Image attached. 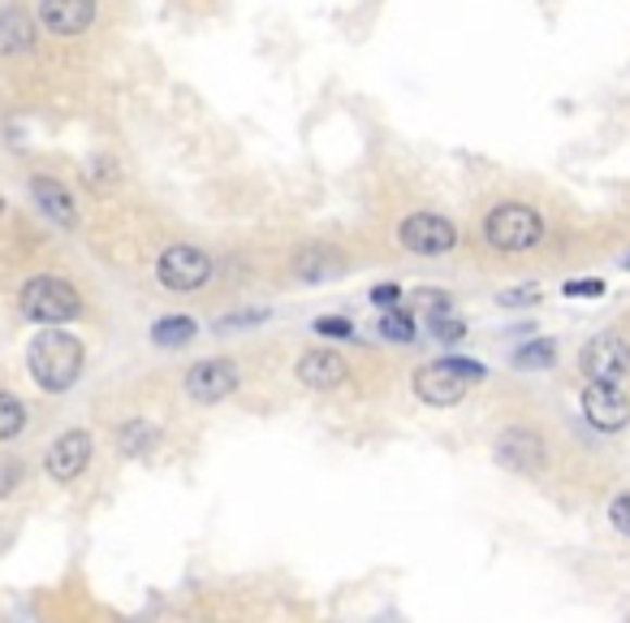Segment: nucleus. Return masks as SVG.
Returning a JSON list of instances; mask_svg holds the SVG:
<instances>
[{
  "label": "nucleus",
  "mask_w": 630,
  "mask_h": 623,
  "mask_svg": "<svg viewBox=\"0 0 630 623\" xmlns=\"http://www.w3.org/2000/svg\"><path fill=\"white\" fill-rule=\"evenodd\" d=\"M83 364H87V347H83L74 334H65L61 325L39 329V334L30 338V347H26V369H30L35 386H39L43 395H65V390H74V382L83 377Z\"/></svg>",
  "instance_id": "1"
},
{
  "label": "nucleus",
  "mask_w": 630,
  "mask_h": 623,
  "mask_svg": "<svg viewBox=\"0 0 630 623\" xmlns=\"http://www.w3.org/2000/svg\"><path fill=\"white\" fill-rule=\"evenodd\" d=\"M475 382H483V364L463 360V356L432 360V364L415 369V377H411L415 399L428 403V408H458V403L471 395Z\"/></svg>",
  "instance_id": "2"
},
{
  "label": "nucleus",
  "mask_w": 630,
  "mask_h": 623,
  "mask_svg": "<svg viewBox=\"0 0 630 623\" xmlns=\"http://www.w3.org/2000/svg\"><path fill=\"white\" fill-rule=\"evenodd\" d=\"M483 242L492 251H505V256L536 251L544 242V216H540V208L522 204V200L496 204L483 216Z\"/></svg>",
  "instance_id": "3"
},
{
  "label": "nucleus",
  "mask_w": 630,
  "mask_h": 623,
  "mask_svg": "<svg viewBox=\"0 0 630 623\" xmlns=\"http://www.w3.org/2000/svg\"><path fill=\"white\" fill-rule=\"evenodd\" d=\"M17 308L35 325H65V321L83 316V295L65 277H56V273H35L17 290Z\"/></svg>",
  "instance_id": "4"
},
{
  "label": "nucleus",
  "mask_w": 630,
  "mask_h": 623,
  "mask_svg": "<svg viewBox=\"0 0 630 623\" xmlns=\"http://www.w3.org/2000/svg\"><path fill=\"white\" fill-rule=\"evenodd\" d=\"M156 277L164 290H177V295L203 290L212 282V256L203 247H194V242H173V247L160 251Z\"/></svg>",
  "instance_id": "5"
},
{
  "label": "nucleus",
  "mask_w": 630,
  "mask_h": 623,
  "mask_svg": "<svg viewBox=\"0 0 630 623\" xmlns=\"http://www.w3.org/2000/svg\"><path fill=\"white\" fill-rule=\"evenodd\" d=\"M398 242H402L406 251H415V256H450V251L463 242V234H458V225H454L450 216H441V212H411V216L398 225Z\"/></svg>",
  "instance_id": "6"
},
{
  "label": "nucleus",
  "mask_w": 630,
  "mask_h": 623,
  "mask_svg": "<svg viewBox=\"0 0 630 623\" xmlns=\"http://www.w3.org/2000/svg\"><path fill=\"white\" fill-rule=\"evenodd\" d=\"M181 382H186V395H190L194 403L212 408V403H225V399L242 386V369H238L234 360H225V356H212V360L190 364Z\"/></svg>",
  "instance_id": "7"
},
{
  "label": "nucleus",
  "mask_w": 630,
  "mask_h": 623,
  "mask_svg": "<svg viewBox=\"0 0 630 623\" xmlns=\"http://www.w3.org/2000/svg\"><path fill=\"white\" fill-rule=\"evenodd\" d=\"M492 454H496L501 468H509V472H518V476H536V472H544V463H549V441H544L531 424H509V428L496 437Z\"/></svg>",
  "instance_id": "8"
},
{
  "label": "nucleus",
  "mask_w": 630,
  "mask_h": 623,
  "mask_svg": "<svg viewBox=\"0 0 630 623\" xmlns=\"http://www.w3.org/2000/svg\"><path fill=\"white\" fill-rule=\"evenodd\" d=\"M579 369L588 382H627L630 373V342L622 334L605 329L579 351Z\"/></svg>",
  "instance_id": "9"
},
{
  "label": "nucleus",
  "mask_w": 630,
  "mask_h": 623,
  "mask_svg": "<svg viewBox=\"0 0 630 623\" xmlns=\"http://www.w3.org/2000/svg\"><path fill=\"white\" fill-rule=\"evenodd\" d=\"M91 454H96L91 433H87V428H65V433L48 446V454H43V472H48L52 481L70 485V481H78V476L87 472Z\"/></svg>",
  "instance_id": "10"
},
{
  "label": "nucleus",
  "mask_w": 630,
  "mask_h": 623,
  "mask_svg": "<svg viewBox=\"0 0 630 623\" xmlns=\"http://www.w3.org/2000/svg\"><path fill=\"white\" fill-rule=\"evenodd\" d=\"M583 415L601 433H622L630 424V399L618 382H588L583 386Z\"/></svg>",
  "instance_id": "11"
},
{
  "label": "nucleus",
  "mask_w": 630,
  "mask_h": 623,
  "mask_svg": "<svg viewBox=\"0 0 630 623\" xmlns=\"http://www.w3.org/2000/svg\"><path fill=\"white\" fill-rule=\"evenodd\" d=\"M96 22V0H39V26L56 39L87 35Z\"/></svg>",
  "instance_id": "12"
},
{
  "label": "nucleus",
  "mask_w": 630,
  "mask_h": 623,
  "mask_svg": "<svg viewBox=\"0 0 630 623\" xmlns=\"http://www.w3.org/2000/svg\"><path fill=\"white\" fill-rule=\"evenodd\" d=\"M294 373H299V382L307 390H337L350 377V364L337 351H328V347H312V351L299 356V369Z\"/></svg>",
  "instance_id": "13"
},
{
  "label": "nucleus",
  "mask_w": 630,
  "mask_h": 623,
  "mask_svg": "<svg viewBox=\"0 0 630 623\" xmlns=\"http://www.w3.org/2000/svg\"><path fill=\"white\" fill-rule=\"evenodd\" d=\"M30 200H35V208L52 225H61V229H74L78 225V204H74V196H70L65 183H56V178H30Z\"/></svg>",
  "instance_id": "14"
},
{
  "label": "nucleus",
  "mask_w": 630,
  "mask_h": 623,
  "mask_svg": "<svg viewBox=\"0 0 630 623\" xmlns=\"http://www.w3.org/2000/svg\"><path fill=\"white\" fill-rule=\"evenodd\" d=\"M35 22L26 9L17 4H4L0 9V57H17V52H30L35 48Z\"/></svg>",
  "instance_id": "15"
},
{
  "label": "nucleus",
  "mask_w": 630,
  "mask_h": 623,
  "mask_svg": "<svg viewBox=\"0 0 630 623\" xmlns=\"http://www.w3.org/2000/svg\"><path fill=\"white\" fill-rule=\"evenodd\" d=\"M294 277H303V282H332V277H341V256L332 247H324V242H307L294 256Z\"/></svg>",
  "instance_id": "16"
},
{
  "label": "nucleus",
  "mask_w": 630,
  "mask_h": 623,
  "mask_svg": "<svg viewBox=\"0 0 630 623\" xmlns=\"http://www.w3.org/2000/svg\"><path fill=\"white\" fill-rule=\"evenodd\" d=\"M509 364L522 369V373H544V369L557 364V342L553 338H531V342L509 351Z\"/></svg>",
  "instance_id": "17"
},
{
  "label": "nucleus",
  "mask_w": 630,
  "mask_h": 623,
  "mask_svg": "<svg viewBox=\"0 0 630 623\" xmlns=\"http://www.w3.org/2000/svg\"><path fill=\"white\" fill-rule=\"evenodd\" d=\"M194 334H199V325H194L190 316H160L156 325H152V342H156L160 351H177V347H186Z\"/></svg>",
  "instance_id": "18"
},
{
  "label": "nucleus",
  "mask_w": 630,
  "mask_h": 623,
  "mask_svg": "<svg viewBox=\"0 0 630 623\" xmlns=\"http://www.w3.org/2000/svg\"><path fill=\"white\" fill-rule=\"evenodd\" d=\"M156 441H160L156 424H148V420H126L122 433H117V446L126 454H148V450H156Z\"/></svg>",
  "instance_id": "19"
},
{
  "label": "nucleus",
  "mask_w": 630,
  "mask_h": 623,
  "mask_svg": "<svg viewBox=\"0 0 630 623\" xmlns=\"http://www.w3.org/2000/svg\"><path fill=\"white\" fill-rule=\"evenodd\" d=\"M83 183H87L96 196H109V191L122 183V174H117V161H113V157H104V152H100V157H91V161L83 165Z\"/></svg>",
  "instance_id": "20"
},
{
  "label": "nucleus",
  "mask_w": 630,
  "mask_h": 623,
  "mask_svg": "<svg viewBox=\"0 0 630 623\" xmlns=\"http://www.w3.org/2000/svg\"><path fill=\"white\" fill-rule=\"evenodd\" d=\"M380 338H389V342H415L419 338V325H415L411 312H402L393 303V308H380Z\"/></svg>",
  "instance_id": "21"
},
{
  "label": "nucleus",
  "mask_w": 630,
  "mask_h": 623,
  "mask_svg": "<svg viewBox=\"0 0 630 623\" xmlns=\"http://www.w3.org/2000/svg\"><path fill=\"white\" fill-rule=\"evenodd\" d=\"M26 428V403L9 390H0V441H13Z\"/></svg>",
  "instance_id": "22"
},
{
  "label": "nucleus",
  "mask_w": 630,
  "mask_h": 623,
  "mask_svg": "<svg viewBox=\"0 0 630 623\" xmlns=\"http://www.w3.org/2000/svg\"><path fill=\"white\" fill-rule=\"evenodd\" d=\"M411 308L415 312H428V316H441V312H454V295L441 290V286H419L411 295Z\"/></svg>",
  "instance_id": "23"
},
{
  "label": "nucleus",
  "mask_w": 630,
  "mask_h": 623,
  "mask_svg": "<svg viewBox=\"0 0 630 623\" xmlns=\"http://www.w3.org/2000/svg\"><path fill=\"white\" fill-rule=\"evenodd\" d=\"M428 329H432V338H437L441 347H458V342L467 338V321H458V316H450V312L428 316Z\"/></svg>",
  "instance_id": "24"
},
{
  "label": "nucleus",
  "mask_w": 630,
  "mask_h": 623,
  "mask_svg": "<svg viewBox=\"0 0 630 623\" xmlns=\"http://www.w3.org/2000/svg\"><path fill=\"white\" fill-rule=\"evenodd\" d=\"M264 321H268V308H251V312H238V316L216 321V334H229V329H251V325H264Z\"/></svg>",
  "instance_id": "25"
},
{
  "label": "nucleus",
  "mask_w": 630,
  "mask_h": 623,
  "mask_svg": "<svg viewBox=\"0 0 630 623\" xmlns=\"http://www.w3.org/2000/svg\"><path fill=\"white\" fill-rule=\"evenodd\" d=\"M315 334L319 338H354V321H345V316H324V321H315Z\"/></svg>",
  "instance_id": "26"
},
{
  "label": "nucleus",
  "mask_w": 630,
  "mask_h": 623,
  "mask_svg": "<svg viewBox=\"0 0 630 623\" xmlns=\"http://www.w3.org/2000/svg\"><path fill=\"white\" fill-rule=\"evenodd\" d=\"M540 299V286H514V290H501L496 303L501 308H522V303H536Z\"/></svg>",
  "instance_id": "27"
},
{
  "label": "nucleus",
  "mask_w": 630,
  "mask_h": 623,
  "mask_svg": "<svg viewBox=\"0 0 630 623\" xmlns=\"http://www.w3.org/2000/svg\"><path fill=\"white\" fill-rule=\"evenodd\" d=\"M609 520H614V528H618L622 537H630V489L609 502Z\"/></svg>",
  "instance_id": "28"
},
{
  "label": "nucleus",
  "mask_w": 630,
  "mask_h": 623,
  "mask_svg": "<svg viewBox=\"0 0 630 623\" xmlns=\"http://www.w3.org/2000/svg\"><path fill=\"white\" fill-rule=\"evenodd\" d=\"M402 299V286H393V282H385V286H371V303L376 308H393Z\"/></svg>",
  "instance_id": "29"
},
{
  "label": "nucleus",
  "mask_w": 630,
  "mask_h": 623,
  "mask_svg": "<svg viewBox=\"0 0 630 623\" xmlns=\"http://www.w3.org/2000/svg\"><path fill=\"white\" fill-rule=\"evenodd\" d=\"M566 295H575V299H596V295H605V282H566Z\"/></svg>",
  "instance_id": "30"
},
{
  "label": "nucleus",
  "mask_w": 630,
  "mask_h": 623,
  "mask_svg": "<svg viewBox=\"0 0 630 623\" xmlns=\"http://www.w3.org/2000/svg\"><path fill=\"white\" fill-rule=\"evenodd\" d=\"M4 208H9V204H4V196H0V216H4Z\"/></svg>",
  "instance_id": "31"
},
{
  "label": "nucleus",
  "mask_w": 630,
  "mask_h": 623,
  "mask_svg": "<svg viewBox=\"0 0 630 623\" xmlns=\"http://www.w3.org/2000/svg\"><path fill=\"white\" fill-rule=\"evenodd\" d=\"M622 264H627V269H630V256H627V260H622Z\"/></svg>",
  "instance_id": "32"
}]
</instances>
